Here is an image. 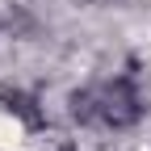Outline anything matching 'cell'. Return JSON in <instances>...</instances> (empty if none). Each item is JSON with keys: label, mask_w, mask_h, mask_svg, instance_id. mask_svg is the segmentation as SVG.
Listing matches in <instances>:
<instances>
[{"label": "cell", "mask_w": 151, "mask_h": 151, "mask_svg": "<svg viewBox=\"0 0 151 151\" xmlns=\"http://www.w3.org/2000/svg\"><path fill=\"white\" fill-rule=\"evenodd\" d=\"M71 118L84 126H105V130H130L143 118V92L130 76H113L92 88L71 92Z\"/></svg>", "instance_id": "obj_1"}]
</instances>
